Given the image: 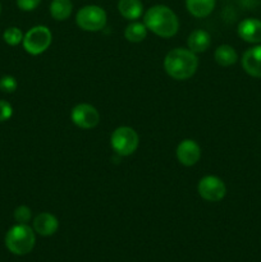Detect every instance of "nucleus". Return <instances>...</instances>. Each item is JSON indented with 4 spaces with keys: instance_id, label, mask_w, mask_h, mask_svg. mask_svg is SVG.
Returning <instances> with one entry per match:
<instances>
[{
    "instance_id": "16",
    "label": "nucleus",
    "mask_w": 261,
    "mask_h": 262,
    "mask_svg": "<svg viewBox=\"0 0 261 262\" xmlns=\"http://www.w3.org/2000/svg\"><path fill=\"white\" fill-rule=\"evenodd\" d=\"M214 58L219 66L230 67L237 63L238 54L233 46L224 43V45H220L215 49Z\"/></svg>"
},
{
    "instance_id": "15",
    "label": "nucleus",
    "mask_w": 261,
    "mask_h": 262,
    "mask_svg": "<svg viewBox=\"0 0 261 262\" xmlns=\"http://www.w3.org/2000/svg\"><path fill=\"white\" fill-rule=\"evenodd\" d=\"M216 0H186V8L191 15L196 18H205L215 9Z\"/></svg>"
},
{
    "instance_id": "23",
    "label": "nucleus",
    "mask_w": 261,
    "mask_h": 262,
    "mask_svg": "<svg viewBox=\"0 0 261 262\" xmlns=\"http://www.w3.org/2000/svg\"><path fill=\"white\" fill-rule=\"evenodd\" d=\"M41 0H17V7L23 12H32L40 5Z\"/></svg>"
},
{
    "instance_id": "4",
    "label": "nucleus",
    "mask_w": 261,
    "mask_h": 262,
    "mask_svg": "<svg viewBox=\"0 0 261 262\" xmlns=\"http://www.w3.org/2000/svg\"><path fill=\"white\" fill-rule=\"evenodd\" d=\"M107 14L99 5H84L77 12L76 23L81 30L87 32H97L106 26Z\"/></svg>"
},
{
    "instance_id": "5",
    "label": "nucleus",
    "mask_w": 261,
    "mask_h": 262,
    "mask_svg": "<svg viewBox=\"0 0 261 262\" xmlns=\"http://www.w3.org/2000/svg\"><path fill=\"white\" fill-rule=\"evenodd\" d=\"M110 145L118 155L129 156L138 148L140 137L133 128L122 125L113 130L110 136Z\"/></svg>"
},
{
    "instance_id": "1",
    "label": "nucleus",
    "mask_w": 261,
    "mask_h": 262,
    "mask_svg": "<svg viewBox=\"0 0 261 262\" xmlns=\"http://www.w3.org/2000/svg\"><path fill=\"white\" fill-rule=\"evenodd\" d=\"M143 23L148 31L163 38L173 37L178 33L179 19L176 13L163 4L153 5L146 10Z\"/></svg>"
},
{
    "instance_id": "18",
    "label": "nucleus",
    "mask_w": 261,
    "mask_h": 262,
    "mask_svg": "<svg viewBox=\"0 0 261 262\" xmlns=\"http://www.w3.org/2000/svg\"><path fill=\"white\" fill-rule=\"evenodd\" d=\"M147 27L145 26V23L137 22V20H133L129 25L125 27L124 30V37L127 38V41L133 43L141 42L146 38L147 36Z\"/></svg>"
},
{
    "instance_id": "6",
    "label": "nucleus",
    "mask_w": 261,
    "mask_h": 262,
    "mask_svg": "<svg viewBox=\"0 0 261 262\" xmlns=\"http://www.w3.org/2000/svg\"><path fill=\"white\" fill-rule=\"evenodd\" d=\"M53 35L46 26H35L23 36V48L31 55H40L45 53L51 45Z\"/></svg>"
},
{
    "instance_id": "2",
    "label": "nucleus",
    "mask_w": 261,
    "mask_h": 262,
    "mask_svg": "<svg viewBox=\"0 0 261 262\" xmlns=\"http://www.w3.org/2000/svg\"><path fill=\"white\" fill-rule=\"evenodd\" d=\"M199 68V58L189 49L176 48L164 58V69L166 74L176 81L189 79Z\"/></svg>"
},
{
    "instance_id": "12",
    "label": "nucleus",
    "mask_w": 261,
    "mask_h": 262,
    "mask_svg": "<svg viewBox=\"0 0 261 262\" xmlns=\"http://www.w3.org/2000/svg\"><path fill=\"white\" fill-rule=\"evenodd\" d=\"M59 229V220L50 212H41L33 219V230L41 237H50Z\"/></svg>"
},
{
    "instance_id": "21",
    "label": "nucleus",
    "mask_w": 261,
    "mask_h": 262,
    "mask_svg": "<svg viewBox=\"0 0 261 262\" xmlns=\"http://www.w3.org/2000/svg\"><path fill=\"white\" fill-rule=\"evenodd\" d=\"M18 82L13 76H4L0 78V90L7 94H13L17 90Z\"/></svg>"
},
{
    "instance_id": "14",
    "label": "nucleus",
    "mask_w": 261,
    "mask_h": 262,
    "mask_svg": "<svg viewBox=\"0 0 261 262\" xmlns=\"http://www.w3.org/2000/svg\"><path fill=\"white\" fill-rule=\"evenodd\" d=\"M118 12L128 20H137L143 14V4L141 0H119Z\"/></svg>"
},
{
    "instance_id": "10",
    "label": "nucleus",
    "mask_w": 261,
    "mask_h": 262,
    "mask_svg": "<svg viewBox=\"0 0 261 262\" xmlns=\"http://www.w3.org/2000/svg\"><path fill=\"white\" fill-rule=\"evenodd\" d=\"M241 63L243 71L248 76L261 78V43L247 49L241 59Z\"/></svg>"
},
{
    "instance_id": "7",
    "label": "nucleus",
    "mask_w": 261,
    "mask_h": 262,
    "mask_svg": "<svg viewBox=\"0 0 261 262\" xmlns=\"http://www.w3.org/2000/svg\"><path fill=\"white\" fill-rule=\"evenodd\" d=\"M197 191L205 201L219 202L227 194V186L219 177L206 176L200 179Z\"/></svg>"
},
{
    "instance_id": "22",
    "label": "nucleus",
    "mask_w": 261,
    "mask_h": 262,
    "mask_svg": "<svg viewBox=\"0 0 261 262\" xmlns=\"http://www.w3.org/2000/svg\"><path fill=\"white\" fill-rule=\"evenodd\" d=\"M13 115V107L5 100H0V123L7 122L12 118Z\"/></svg>"
},
{
    "instance_id": "20",
    "label": "nucleus",
    "mask_w": 261,
    "mask_h": 262,
    "mask_svg": "<svg viewBox=\"0 0 261 262\" xmlns=\"http://www.w3.org/2000/svg\"><path fill=\"white\" fill-rule=\"evenodd\" d=\"M32 217V211L26 205H20L14 210V220L18 224H27Z\"/></svg>"
},
{
    "instance_id": "11",
    "label": "nucleus",
    "mask_w": 261,
    "mask_h": 262,
    "mask_svg": "<svg viewBox=\"0 0 261 262\" xmlns=\"http://www.w3.org/2000/svg\"><path fill=\"white\" fill-rule=\"evenodd\" d=\"M237 32L246 42L261 43V20L257 18H246L240 22Z\"/></svg>"
},
{
    "instance_id": "13",
    "label": "nucleus",
    "mask_w": 261,
    "mask_h": 262,
    "mask_svg": "<svg viewBox=\"0 0 261 262\" xmlns=\"http://www.w3.org/2000/svg\"><path fill=\"white\" fill-rule=\"evenodd\" d=\"M188 49L194 54L205 53L211 45V37L210 33L205 30H194L189 33L187 40Z\"/></svg>"
},
{
    "instance_id": "3",
    "label": "nucleus",
    "mask_w": 261,
    "mask_h": 262,
    "mask_svg": "<svg viewBox=\"0 0 261 262\" xmlns=\"http://www.w3.org/2000/svg\"><path fill=\"white\" fill-rule=\"evenodd\" d=\"M36 245V233L27 224H17L10 228L5 235V246L13 255L25 256L33 250Z\"/></svg>"
},
{
    "instance_id": "24",
    "label": "nucleus",
    "mask_w": 261,
    "mask_h": 262,
    "mask_svg": "<svg viewBox=\"0 0 261 262\" xmlns=\"http://www.w3.org/2000/svg\"><path fill=\"white\" fill-rule=\"evenodd\" d=\"M0 13H2V4H0Z\"/></svg>"
},
{
    "instance_id": "9",
    "label": "nucleus",
    "mask_w": 261,
    "mask_h": 262,
    "mask_svg": "<svg viewBox=\"0 0 261 262\" xmlns=\"http://www.w3.org/2000/svg\"><path fill=\"white\" fill-rule=\"evenodd\" d=\"M177 159L184 166H193L201 159V147L193 140H183L177 146Z\"/></svg>"
},
{
    "instance_id": "17",
    "label": "nucleus",
    "mask_w": 261,
    "mask_h": 262,
    "mask_svg": "<svg viewBox=\"0 0 261 262\" xmlns=\"http://www.w3.org/2000/svg\"><path fill=\"white\" fill-rule=\"evenodd\" d=\"M50 14L55 20H66L73 12V4L71 0H51Z\"/></svg>"
},
{
    "instance_id": "8",
    "label": "nucleus",
    "mask_w": 261,
    "mask_h": 262,
    "mask_svg": "<svg viewBox=\"0 0 261 262\" xmlns=\"http://www.w3.org/2000/svg\"><path fill=\"white\" fill-rule=\"evenodd\" d=\"M71 119L78 128L82 129H92V128L97 127L100 123V114L97 109L92 105L86 104H78L72 109L71 112Z\"/></svg>"
},
{
    "instance_id": "19",
    "label": "nucleus",
    "mask_w": 261,
    "mask_h": 262,
    "mask_svg": "<svg viewBox=\"0 0 261 262\" xmlns=\"http://www.w3.org/2000/svg\"><path fill=\"white\" fill-rule=\"evenodd\" d=\"M3 38L8 45L17 46L23 41V33L18 27H9L3 33Z\"/></svg>"
}]
</instances>
